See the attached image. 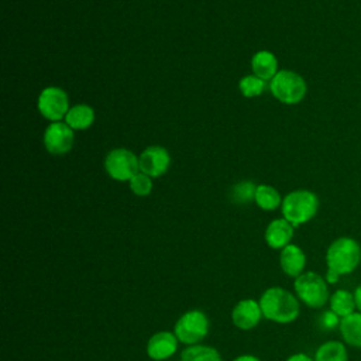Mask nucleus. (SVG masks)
<instances>
[{"instance_id": "9", "label": "nucleus", "mask_w": 361, "mask_h": 361, "mask_svg": "<svg viewBox=\"0 0 361 361\" xmlns=\"http://www.w3.org/2000/svg\"><path fill=\"white\" fill-rule=\"evenodd\" d=\"M73 130L62 121L51 123L44 133V145L52 155H63L71 151L73 145Z\"/></svg>"}, {"instance_id": "7", "label": "nucleus", "mask_w": 361, "mask_h": 361, "mask_svg": "<svg viewBox=\"0 0 361 361\" xmlns=\"http://www.w3.org/2000/svg\"><path fill=\"white\" fill-rule=\"evenodd\" d=\"M104 169L116 180H130L138 173V158L127 148L111 149L104 159Z\"/></svg>"}, {"instance_id": "8", "label": "nucleus", "mask_w": 361, "mask_h": 361, "mask_svg": "<svg viewBox=\"0 0 361 361\" xmlns=\"http://www.w3.org/2000/svg\"><path fill=\"white\" fill-rule=\"evenodd\" d=\"M38 110L42 117L54 121L65 118L69 111V97L68 93L56 86H48L41 90L37 102Z\"/></svg>"}, {"instance_id": "25", "label": "nucleus", "mask_w": 361, "mask_h": 361, "mask_svg": "<svg viewBox=\"0 0 361 361\" xmlns=\"http://www.w3.org/2000/svg\"><path fill=\"white\" fill-rule=\"evenodd\" d=\"M340 320L341 317H338L333 310H326L320 314L319 317V326L323 330H333V329H338L340 326Z\"/></svg>"}, {"instance_id": "20", "label": "nucleus", "mask_w": 361, "mask_h": 361, "mask_svg": "<svg viewBox=\"0 0 361 361\" xmlns=\"http://www.w3.org/2000/svg\"><path fill=\"white\" fill-rule=\"evenodd\" d=\"M180 361H223V358L214 347L193 344L182 350Z\"/></svg>"}, {"instance_id": "13", "label": "nucleus", "mask_w": 361, "mask_h": 361, "mask_svg": "<svg viewBox=\"0 0 361 361\" xmlns=\"http://www.w3.org/2000/svg\"><path fill=\"white\" fill-rule=\"evenodd\" d=\"M279 267L285 275L290 278H298L305 272L306 268L305 251L299 245L290 243L289 245L281 250Z\"/></svg>"}, {"instance_id": "19", "label": "nucleus", "mask_w": 361, "mask_h": 361, "mask_svg": "<svg viewBox=\"0 0 361 361\" xmlns=\"http://www.w3.org/2000/svg\"><path fill=\"white\" fill-rule=\"evenodd\" d=\"M314 361H348L347 347L338 340L326 341L317 347Z\"/></svg>"}, {"instance_id": "22", "label": "nucleus", "mask_w": 361, "mask_h": 361, "mask_svg": "<svg viewBox=\"0 0 361 361\" xmlns=\"http://www.w3.org/2000/svg\"><path fill=\"white\" fill-rule=\"evenodd\" d=\"M255 190H257V186L251 180H243V182L235 183L231 188L230 197L234 203L245 204L255 199Z\"/></svg>"}, {"instance_id": "12", "label": "nucleus", "mask_w": 361, "mask_h": 361, "mask_svg": "<svg viewBox=\"0 0 361 361\" xmlns=\"http://www.w3.org/2000/svg\"><path fill=\"white\" fill-rule=\"evenodd\" d=\"M178 344L179 340L173 331H157L147 341V355L154 361H164L176 353Z\"/></svg>"}, {"instance_id": "15", "label": "nucleus", "mask_w": 361, "mask_h": 361, "mask_svg": "<svg viewBox=\"0 0 361 361\" xmlns=\"http://www.w3.org/2000/svg\"><path fill=\"white\" fill-rule=\"evenodd\" d=\"M338 331L343 341L351 347L361 348V312H354L340 320Z\"/></svg>"}, {"instance_id": "6", "label": "nucleus", "mask_w": 361, "mask_h": 361, "mask_svg": "<svg viewBox=\"0 0 361 361\" xmlns=\"http://www.w3.org/2000/svg\"><path fill=\"white\" fill-rule=\"evenodd\" d=\"M210 329L209 317L204 312L199 309H192L185 312L175 323L173 333L179 343L186 345L199 344L207 334Z\"/></svg>"}, {"instance_id": "3", "label": "nucleus", "mask_w": 361, "mask_h": 361, "mask_svg": "<svg viewBox=\"0 0 361 361\" xmlns=\"http://www.w3.org/2000/svg\"><path fill=\"white\" fill-rule=\"evenodd\" d=\"M282 216L293 227L302 226L310 221L319 210V197L314 192L306 189H298L289 192L281 204Z\"/></svg>"}, {"instance_id": "26", "label": "nucleus", "mask_w": 361, "mask_h": 361, "mask_svg": "<svg viewBox=\"0 0 361 361\" xmlns=\"http://www.w3.org/2000/svg\"><path fill=\"white\" fill-rule=\"evenodd\" d=\"M285 361H314V358L309 357V355L305 354V353H296V354L289 355Z\"/></svg>"}, {"instance_id": "4", "label": "nucleus", "mask_w": 361, "mask_h": 361, "mask_svg": "<svg viewBox=\"0 0 361 361\" xmlns=\"http://www.w3.org/2000/svg\"><path fill=\"white\" fill-rule=\"evenodd\" d=\"M293 290L298 299L310 309H320L330 299L326 278L314 271H305L302 275L295 278Z\"/></svg>"}, {"instance_id": "21", "label": "nucleus", "mask_w": 361, "mask_h": 361, "mask_svg": "<svg viewBox=\"0 0 361 361\" xmlns=\"http://www.w3.org/2000/svg\"><path fill=\"white\" fill-rule=\"evenodd\" d=\"M254 202L257 203V206L259 209L267 210V212H272V210L278 209L282 204V197L274 186L258 185L257 190H255Z\"/></svg>"}, {"instance_id": "2", "label": "nucleus", "mask_w": 361, "mask_h": 361, "mask_svg": "<svg viewBox=\"0 0 361 361\" xmlns=\"http://www.w3.org/2000/svg\"><path fill=\"white\" fill-rule=\"evenodd\" d=\"M258 302L262 316L274 323H292L299 317L300 313V300L298 296L281 286H271L265 289Z\"/></svg>"}, {"instance_id": "24", "label": "nucleus", "mask_w": 361, "mask_h": 361, "mask_svg": "<svg viewBox=\"0 0 361 361\" xmlns=\"http://www.w3.org/2000/svg\"><path fill=\"white\" fill-rule=\"evenodd\" d=\"M130 189L133 193H135L137 196H148L152 190V180L151 176L138 172L137 175H134L130 179Z\"/></svg>"}, {"instance_id": "5", "label": "nucleus", "mask_w": 361, "mask_h": 361, "mask_svg": "<svg viewBox=\"0 0 361 361\" xmlns=\"http://www.w3.org/2000/svg\"><path fill=\"white\" fill-rule=\"evenodd\" d=\"M272 96L285 104H296L303 100L307 92L305 79L293 71H279L269 82Z\"/></svg>"}, {"instance_id": "16", "label": "nucleus", "mask_w": 361, "mask_h": 361, "mask_svg": "<svg viewBox=\"0 0 361 361\" xmlns=\"http://www.w3.org/2000/svg\"><path fill=\"white\" fill-rule=\"evenodd\" d=\"M251 68L255 76L262 80H271L278 73V61L269 51H258L251 59Z\"/></svg>"}, {"instance_id": "28", "label": "nucleus", "mask_w": 361, "mask_h": 361, "mask_svg": "<svg viewBox=\"0 0 361 361\" xmlns=\"http://www.w3.org/2000/svg\"><path fill=\"white\" fill-rule=\"evenodd\" d=\"M233 361H261V360L255 355H251V354H243V355L235 357Z\"/></svg>"}, {"instance_id": "27", "label": "nucleus", "mask_w": 361, "mask_h": 361, "mask_svg": "<svg viewBox=\"0 0 361 361\" xmlns=\"http://www.w3.org/2000/svg\"><path fill=\"white\" fill-rule=\"evenodd\" d=\"M353 293H354V299H355L357 310H358V312H361V285H358Z\"/></svg>"}, {"instance_id": "23", "label": "nucleus", "mask_w": 361, "mask_h": 361, "mask_svg": "<svg viewBox=\"0 0 361 361\" xmlns=\"http://www.w3.org/2000/svg\"><path fill=\"white\" fill-rule=\"evenodd\" d=\"M238 87L245 97H257L265 89V80L255 75H247L238 82Z\"/></svg>"}, {"instance_id": "17", "label": "nucleus", "mask_w": 361, "mask_h": 361, "mask_svg": "<svg viewBox=\"0 0 361 361\" xmlns=\"http://www.w3.org/2000/svg\"><path fill=\"white\" fill-rule=\"evenodd\" d=\"M330 310H333L338 317H345L354 312H357L354 293L347 289H337L330 295L329 299Z\"/></svg>"}, {"instance_id": "10", "label": "nucleus", "mask_w": 361, "mask_h": 361, "mask_svg": "<svg viewBox=\"0 0 361 361\" xmlns=\"http://www.w3.org/2000/svg\"><path fill=\"white\" fill-rule=\"evenodd\" d=\"M138 162L140 171L142 173L151 178H158L168 171L171 165V157L166 148L161 145H151L141 152Z\"/></svg>"}, {"instance_id": "1", "label": "nucleus", "mask_w": 361, "mask_h": 361, "mask_svg": "<svg viewBox=\"0 0 361 361\" xmlns=\"http://www.w3.org/2000/svg\"><path fill=\"white\" fill-rule=\"evenodd\" d=\"M361 264V245L353 237L336 238L326 251V281L336 283L340 276L348 275L355 271Z\"/></svg>"}, {"instance_id": "18", "label": "nucleus", "mask_w": 361, "mask_h": 361, "mask_svg": "<svg viewBox=\"0 0 361 361\" xmlns=\"http://www.w3.org/2000/svg\"><path fill=\"white\" fill-rule=\"evenodd\" d=\"M94 121V111L89 104H76L69 109L65 116V123L72 130H86Z\"/></svg>"}, {"instance_id": "14", "label": "nucleus", "mask_w": 361, "mask_h": 361, "mask_svg": "<svg viewBox=\"0 0 361 361\" xmlns=\"http://www.w3.org/2000/svg\"><path fill=\"white\" fill-rule=\"evenodd\" d=\"M293 226L286 219H275L265 228V243L269 248L282 250L290 244L293 238Z\"/></svg>"}, {"instance_id": "11", "label": "nucleus", "mask_w": 361, "mask_h": 361, "mask_svg": "<svg viewBox=\"0 0 361 361\" xmlns=\"http://www.w3.org/2000/svg\"><path fill=\"white\" fill-rule=\"evenodd\" d=\"M262 317L259 302L255 299H241L231 310V322L240 330H252Z\"/></svg>"}]
</instances>
